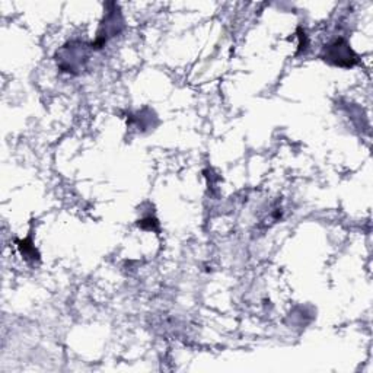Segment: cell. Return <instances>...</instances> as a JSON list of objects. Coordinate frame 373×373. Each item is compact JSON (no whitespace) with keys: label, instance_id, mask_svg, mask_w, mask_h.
Instances as JSON below:
<instances>
[{"label":"cell","instance_id":"1","mask_svg":"<svg viewBox=\"0 0 373 373\" xmlns=\"http://www.w3.org/2000/svg\"><path fill=\"white\" fill-rule=\"evenodd\" d=\"M322 57L328 63L341 67H351L358 63L356 53L350 48L348 43L343 40V38L327 46Z\"/></svg>","mask_w":373,"mask_h":373},{"label":"cell","instance_id":"2","mask_svg":"<svg viewBox=\"0 0 373 373\" xmlns=\"http://www.w3.org/2000/svg\"><path fill=\"white\" fill-rule=\"evenodd\" d=\"M86 60V48L84 44L74 46L70 43L65 46L60 53H57V63L63 72H74L81 69L84 62Z\"/></svg>","mask_w":373,"mask_h":373},{"label":"cell","instance_id":"3","mask_svg":"<svg viewBox=\"0 0 373 373\" xmlns=\"http://www.w3.org/2000/svg\"><path fill=\"white\" fill-rule=\"evenodd\" d=\"M122 27H123L122 15L117 13L115 11L108 12L107 16L104 18L100 32H98L96 41L92 44V48L93 47L101 48L107 43V40H108L110 37H114V35H117V34H119L122 31Z\"/></svg>","mask_w":373,"mask_h":373},{"label":"cell","instance_id":"4","mask_svg":"<svg viewBox=\"0 0 373 373\" xmlns=\"http://www.w3.org/2000/svg\"><path fill=\"white\" fill-rule=\"evenodd\" d=\"M19 245V251H21V254L24 255L25 259H38V255H37V251L35 248L30 244V241H19L18 242Z\"/></svg>","mask_w":373,"mask_h":373}]
</instances>
